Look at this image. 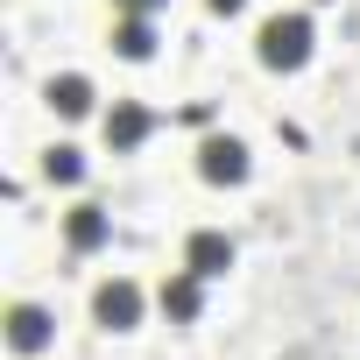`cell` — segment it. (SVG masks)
I'll use <instances>...</instances> for the list:
<instances>
[{
    "mask_svg": "<svg viewBox=\"0 0 360 360\" xmlns=\"http://www.w3.org/2000/svg\"><path fill=\"white\" fill-rule=\"evenodd\" d=\"M198 176H205V184H240V176H248V141L212 134V141L198 148Z\"/></svg>",
    "mask_w": 360,
    "mask_h": 360,
    "instance_id": "obj_3",
    "label": "cell"
},
{
    "mask_svg": "<svg viewBox=\"0 0 360 360\" xmlns=\"http://www.w3.org/2000/svg\"><path fill=\"white\" fill-rule=\"evenodd\" d=\"M113 8H120V15H155L162 0H113Z\"/></svg>",
    "mask_w": 360,
    "mask_h": 360,
    "instance_id": "obj_12",
    "label": "cell"
},
{
    "mask_svg": "<svg viewBox=\"0 0 360 360\" xmlns=\"http://www.w3.org/2000/svg\"><path fill=\"white\" fill-rule=\"evenodd\" d=\"M184 269H191V276H205V283H212V276H226V269H233V240H226V233H212V226H198V233L184 240Z\"/></svg>",
    "mask_w": 360,
    "mask_h": 360,
    "instance_id": "obj_4",
    "label": "cell"
},
{
    "mask_svg": "<svg viewBox=\"0 0 360 360\" xmlns=\"http://www.w3.org/2000/svg\"><path fill=\"white\" fill-rule=\"evenodd\" d=\"M64 240H71V255H99V248L113 240V219H106V205H78V212L64 219Z\"/></svg>",
    "mask_w": 360,
    "mask_h": 360,
    "instance_id": "obj_7",
    "label": "cell"
},
{
    "mask_svg": "<svg viewBox=\"0 0 360 360\" xmlns=\"http://www.w3.org/2000/svg\"><path fill=\"white\" fill-rule=\"evenodd\" d=\"M148 127H155V113H148V106L113 99V113H106V148H141V141H148Z\"/></svg>",
    "mask_w": 360,
    "mask_h": 360,
    "instance_id": "obj_6",
    "label": "cell"
},
{
    "mask_svg": "<svg viewBox=\"0 0 360 360\" xmlns=\"http://www.w3.org/2000/svg\"><path fill=\"white\" fill-rule=\"evenodd\" d=\"M198 283H205V276H191V269L162 283V311H169L176 325H191V318H198V304H205V297H198Z\"/></svg>",
    "mask_w": 360,
    "mask_h": 360,
    "instance_id": "obj_10",
    "label": "cell"
},
{
    "mask_svg": "<svg viewBox=\"0 0 360 360\" xmlns=\"http://www.w3.org/2000/svg\"><path fill=\"white\" fill-rule=\"evenodd\" d=\"M43 176H50V184H78V176H85V155H78L71 141H57V148L43 155Z\"/></svg>",
    "mask_w": 360,
    "mask_h": 360,
    "instance_id": "obj_11",
    "label": "cell"
},
{
    "mask_svg": "<svg viewBox=\"0 0 360 360\" xmlns=\"http://www.w3.org/2000/svg\"><path fill=\"white\" fill-rule=\"evenodd\" d=\"M50 339H57V318H50L43 304H15V311H8V346H15V353H43Z\"/></svg>",
    "mask_w": 360,
    "mask_h": 360,
    "instance_id": "obj_5",
    "label": "cell"
},
{
    "mask_svg": "<svg viewBox=\"0 0 360 360\" xmlns=\"http://www.w3.org/2000/svg\"><path fill=\"white\" fill-rule=\"evenodd\" d=\"M255 57H262L269 71H304V64H311V15H276V22H262Z\"/></svg>",
    "mask_w": 360,
    "mask_h": 360,
    "instance_id": "obj_1",
    "label": "cell"
},
{
    "mask_svg": "<svg viewBox=\"0 0 360 360\" xmlns=\"http://www.w3.org/2000/svg\"><path fill=\"white\" fill-rule=\"evenodd\" d=\"M205 8H212V15H240V8H248V0H205Z\"/></svg>",
    "mask_w": 360,
    "mask_h": 360,
    "instance_id": "obj_13",
    "label": "cell"
},
{
    "mask_svg": "<svg viewBox=\"0 0 360 360\" xmlns=\"http://www.w3.org/2000/svg\"><path fill=\"white\" fill-rule=\"evenodd\" d=\"M113 57H127V64H148V57H155V29H148V15H120V29H113Z\"/></svg>",
    "mask_w": 360,
    "mask_h": 360,
    "instance_id": "obj_8",
    "label": "cell"
},
{
    "mask_svg": "<svg viewBox=\"0 0 360 360\" xmlns=\"http://www.w3.org/2000/svg\"><path fill=\"white\" fill-rule=\"evenodd\" d=\"M92 318H99L106 332H134V325H141V290H134L127 276L99 283V290H92Z\"/></svg>",
    "mask_w": 360,
    "mask_h": 360,
    "instance_id": "obj_2",
    "label": "cell"
},
{
    "mask_svg": "<svg viewBox=\"0 0 360 360\" xmlns=\"http://www.w3.org/2000/svg\"><path fill=\"white\" fill-rule=\"evenodd\" d=\"M50 106H57L64 120H85V113H92V78H78V71L50 78Z\"/></svg>",
    "mask_w": 360,
    "mask_h": 360,
    "instance_id": "obj_9",
    "label": "cell"
}]
</instances>
